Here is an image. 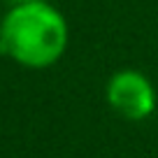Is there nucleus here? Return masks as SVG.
I'll use <instances>...</instances> for the list:
<instances>
[{
	"label": "nucleus",
	"instance_id": "nucleus-1",
	"mask_svg": "<svg viewBox=\"0 0 158 158\" xmlns=\"http://www.w3.org/2000/svg\"><path fill=\"white\" fill-rule=\"evenodd\" d=\"M68 47V23L47 0L12 5L0 21V54L23 68H49Z\"/></svg>",
	"mask_w": 158,
	"mask_h": 158
},
{
	"label": "nucleus",
	"instance_id": "nucleus-3",
	"mask_svg": "<svg viewBox=\"0 0 158 158\" xmlns=\"http://www.w3.org/2000/svg\"><path fill=\"white\" fill-rule=\"evenodd\" d=\"M7 2H12V5H21V2H35V0H7Z\"/></svg>",
	"mask_w": 158,
	"mask_h": 158
},
{
	"label": "nucleus",
	"instance_id": "nucleus-2",
	"mask_svg": "<svg viewBox=\"0 0 158 158\" xmlns=\"http://www.w3.org/2000/svg\"><path fill=\"white\" fill-rule=\"evenodd\" d=\"M107 102L128 121H142L156 109V89L139 70H118L107 84Z\"/></svg>",
	"mask_w": 158,
	"mask_h": 158
}]
</instances>
